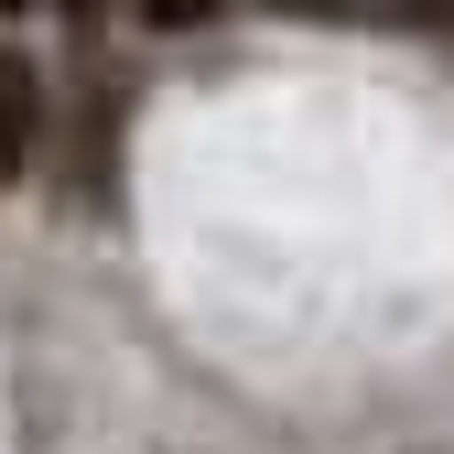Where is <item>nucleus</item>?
<instances>
[{"label":"nucleus","mask_w":454,"mask_h":454,"mask_svg":"<svg viewBox=\"0 0 454 454\" xmlns=\"http://www.w3.org/2000/svg\"><path fill=\"white\" fill-rule=\"evenodd\" d=\"M33 130H43L33 66H22V54H0V184H22V162H33Z\"/></svg>","instance_id":"obj_1"},{"label":"nucleus","mask_w":454,"mask_h":454,"mask_svg":"<svg viewBox=\"0 0 454 454\" xmlns=\"http://www.w3.org/2000/svg\"><path fill=\"white\" fill-rule=\"evenodd\" d=\"M293 22H433V0H281Z\"/></svg>","instance_id":"obj_2"},{"label":"nucleus","mask_w":454,"mask_h":454,"mask_svg":"<svg viewBox=\"0 0 454 454\" xmlns=\"http://www.w3.org/2000/svg\"><path fill=\"white\" fill-rule=\"evenodd\" d=\"M130 12H141L152 33H206V22L227 12V0H130Z\"/></svg>","instance_id":"obj_3"},{"label":"nucleus","mask_w":454,"mask_h":454,"mask_svg":"<svg viewBox=\"0 0 454 454\" xmlns=\"http://www.w3.org/2000/svg\"><path fill=\"white\" fill-rule=\"evenodd\" d=\"M433 22H443V33H454V0H433Z\"/></svg>","instance_id":"obj_4"},{"label":"nucleus","mask_w":454,"mask_h":454,"mask_svg":"<svg viewBox=\"0 0 454 454\" xmlns=\"http://www.w3.org/2000/svg\"><path fill=\"white\" fill-rule=\"evenodd\" d=\"M0 12H33V0H0Z\"/></svg>","instance_id":"obj_5"}]
</instances>
